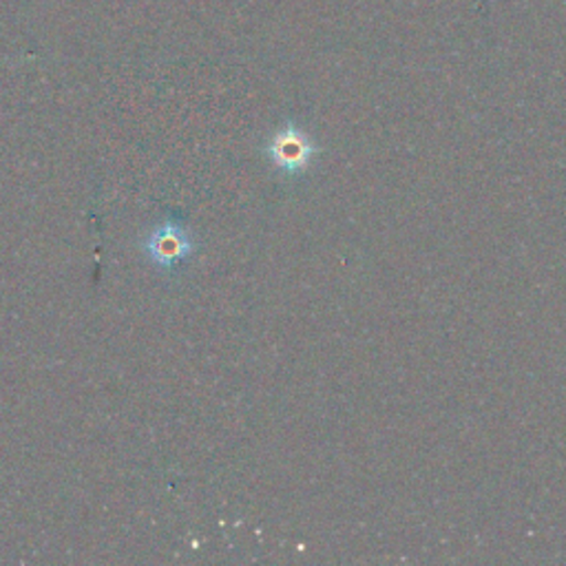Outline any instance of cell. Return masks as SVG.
Listing matches in <instances>:
<instances>
[{
  "label": "cell",
  "instance_id": "6da1fadb",
  "mask_svg": "<svg viewBox=\"0 0 566 566\" xmlns=\"http://www.w3.org/2000/svg\"><path fill=\"white\" fill-rule=\"evenodd\" d=\"M140 250L158 273L173 275L182 270L195 255L197 242L195 235L189 231L184 217L169 215L145 233Z\"/></svg>",
  "mask_w": 566,
  "mask_h": 566
},
{
  "label": "cell",
  "instance_id": "7a4b0ae2",
  "mask_svg": "<svg viewBox=\"0 0 566 566\" xmlns=\"http://www.w3.org/2000/svg\"><path fill=\"white\" fill-rule=\"evenodd\" d=\"M319 151L321 149L310 138V134L295 122H288L281 129H277L264 145L268 162L275 171H279L286 178L306 175Z\"/></svg>",
  "mask_w": 566,
  "mask_h": 566
}]
</instances>
